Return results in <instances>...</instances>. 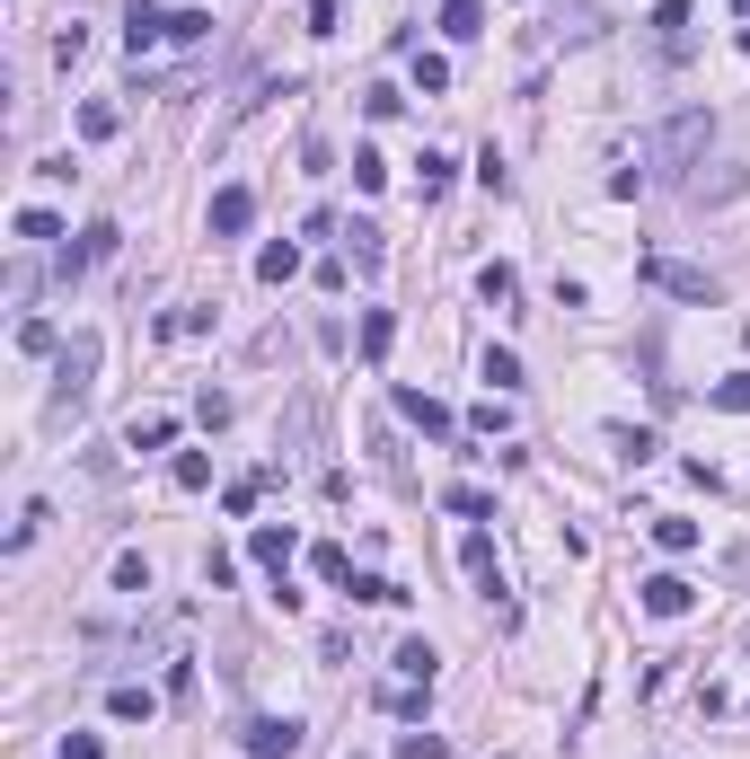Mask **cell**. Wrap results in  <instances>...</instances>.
Returning <instances> with one entry per match:
<instances>
[{
    "label": "cell",
    "mask_w": 750,
    "mask_h": 759,
    "mask_svg": "<svg viewBox=\"0 0 750 759\" xmlns=\"http://www.w3.org/2000/svg\"><path fill=\"white\" fill-rule=\"evenodd\" d=\"M388 345H397V318L388 309H363V363H388Z\"/></svg>",
    "instance_id": "e0dca14e"
},
{
    "label": "cell",
    "mask_w": 750,
    "mask_h": 759,
    "mask_svg": "<svg viewBox=\"0 0 750 759\" xmlns=\"http://www.w3.org/2000/svg\"><path fill=\"white\" fill-rule=\"evenodd\" d=\"M477 292H486V300H495V309H503V300H512L521 283H512V265H486V274H477Z\"/></svg>",
    "instance_id": "d6a6232c"
},
{
    "label": "cell",
    "mask_w": 750,
    "mask_h": 759,
    "mask_svg": "<svg viewBox=\"0 0 750 759\" xmlns=\"http://www.w3.org/2000/svg\"><path fill=\"white\" fill-rule=\"evenodd\" d=\"M159 36H168V9H159V0H125V45H132V62H141Z\"/></svg>",
    "instance_id": "ba28073f"
},
{
    "label": "cell",
    "mask_w": 750,
    "mask_h": 759,
    "mask_svg": "<svg viewBox=\"0 0 750 759\" xmlns=\"http://www.w3.org/2000/svg\"><path fill=\"white\" fill-rule=\"evenodd\" d=\"M168 36H177V45H204V36H213V9H177Z\"/></svg>",
    "instance_id": "4316f807"
},
{
    "label": "cell",
    "mask_w": 750,
    "mask_h": 759,
    "mask_svg": "<svg viewBox=\"0 0 750 759\" xmlns=\"http://www.w3.org/2000/svg\"><path fill=\"white\" fill-rule=\"evenodd\" d=\"M168 442H177V424H168V415H150V424H132V451H168Z\"/></svg>",
    "instance_id": "1f68e13d"
},
{
    "label": "cell",
    "mask_w": 750,
    "mask_h": 759,
    "mask_svg": "<svg viewBox=\"0 0 750 759\" xmlns=\"http://www.w3.org/2000/svg\"><path fill=\"white\" fill-rule=\"evenodd\" d=\"M415 186H424V204H433V195L451 186V159H442V150H424V177H415Z\"/></svg>",
    "instance_id": "d590c367"
},
{
    "label": "cell",
    "mask_w": 750,
    "mask_h": 759,
    "mask_svg": "<svg viewBox=\"0 0 750 759\" xmlns=\"http://www.w3.org/2000/svg\"><path fill=\"white\" fill-rule=\"evenodd\" d=\"M388 759H451V742H442V733H397Z\"/></svg>",
    "instance_id": "ffe728a7"
},
{
    "label": "cell",
    "mask_w": 750,
    "mask_h": 759,
    "mask_svg": "<svg viewBox=\"0 0 750 759\" xmlns=\"http://www.w3.org/2000/svg\"><path fill=\"white\" fill-rule=\"evenodd\" d=\"M292 274H300V248H292V239L256 248V283H292Z\"/></svg>",
    "instance_id": "2e32d148"
},
{
    "label": "cell",
    "mask_w": 750,
    "mask_h": 759,
    "mask_svg": "<svg viewBox=\"0 0 750 759\" xmlns=\"http://www.w3.org/2000/svg\"><path fill=\"white\" fill-rule=\"evenodd\" d=\"M635 601H644L653 619H689V601H698V592H689L680 574H644V583H635Z\"/></svg>",
    "instance_id": "8992f818"
},
{
    "label": "cell",
    "mask_w": 750,
    "mask_h": 759,
    "mask_svg": "<svg viewBox=\"0 0 750 759\" xmlns=\"http://www.w3.org/2000/svg\"><path fill=\"white\" fill-rule=\"evenodd\" d=\"M644 27H653V53H662V62H689V53H698V9H689V0H662Z\"/></svg>",
    "instance_id": "3957f363"
},
{
    "label": "cell",
    "mask_w": 750,
    "mask_h": 759,
    "mask_svg": "<svg viewBox=\"0 0 750 759\" xmlns=\"http://www.w3.org/2000/svg\"><path fill=\"white\" fill-rule=\"evenodd\" d=\"M460 565L477 574V592H486V601L503 592V565H495V539H486V530H468V539H460Z\"/></svg>",
    "instance_id": "30bf717a"
},
{
    "label": "cell",
    "mask_w": 750,
    "mask_h": 759,
    "mask_svg": "<svg viewBox=\"0 0 750 759\" xmlns=\"http://www.w3.org/2000/svg\"><path fill=\"white\" fill-rule=\"evenodd\" d=\"M116 592H150V556H141V548L116 556Z\"/></svg>",
    "instance_id": "d4e9b609"
},
{
    "label": "cell",
    "mask_w": 750,
    "mask_h": 759,
    "mask_svg": "<svg viewBox=\"0 0 750 759\" xmlns=\"http://www.w3.org/2000/svg\"><path fill=\"white\" fill-rule=\"evenodd\" d=\"M168 477H177L186 495H204V486H213V460H204V451H177V469H168Z\"/></svg>",
    "instance_id": "44dd1931"
},
{
    "label": "cell",
    "mask_w": 750,
    "mask_h": 759,
    "mask_svg": "<svg viewBox=\"0 0 750 759\" xmlns=\"http://www.w3.org/2000/svg\"><path fill=\"white\" fill-rule=\"evenodd\" d=\"M477 372H486L495 397H512V388H521V354H512V345H486V363H477Z\"/></svg>",
    "instance_id": "9a60e30c"
},
{
    "label": "cell",
    "mask_w": 750,
    "mask_h": 759,
    "mask_svg": "<svg viewBox=\"0 0 750 759\" xmlns=\"http://www.w3.org/2000/svg\"><path fill=\"white\" fill-rule=\"evenodd\" d=\"M354 186H363V195L388 186V159H379V150H354Z\"/></svg>",
    "instance_id": "4dcf8cb0"
},
{
    "label": "cell",
    "mask_w": 750,
    "mask_h": 759,
    "mask_svg": "<svg viewBox=\"0 0 750 759\" xmlns=\"http://www.w3.org/2000/svg\"><path fill=\"white\" fill-rule=\"evenodd\" d=\"M397 415H406L415 433H451V406H442V397H424V388H397Z\"/></svg>",
    "instance_id": "7c38bea8"
},
{
    "label": "cell",
    "mask_w": 750,
    "mask_h": 759,
    "mask_svg": "<svg viewBox=\"0 0 750 759\" xmlns=\"http://www.w3.org/2000/svg\"><path fill=\"white\" fill-rule=\"evenodd\" d=\"M116 132H125V116H116L107 98H89V107H80V141H116Z\"/></svg>",
    "instance_id": "d6986e66"
},
{
    "label": "cell",
    "mask_w": 750,
    "mask_h": 759,
    "mask_svg": "<svg viewBox=\"0 0 750 759\" xmlns=\"http://www.w3.org/2000/svg\"><path fill=\"white\" fill-rule=\"evenodd\" d=\"M18 345H27V354H62V327H53V318H27Z\"/></svg>",
    "instance_id": "f1b7e54d"
},
{
    "label": "cell",
    "mask_w": 750,
    "mask_h": 759,
    "mask_svg": "<svg viewBox=\"0 0 750 759\" xmlns=\"http://www.w3.org/2000/svg\"><path fill=\"white\" fill-rule=\"evenodd\" d=\"M53 759H107V742H98V733H62V751Z\"/></svg>",
    "instance_id": "74e56055"
},
{
    "label": "cell",
    "mask_w": 750,
    "mask_h": 759,
    "mask_svg": "<svg viewBox=\"0 0 750 759\" xmlns=\"http://www.w3.org/2000/svg\"><path fill=\"white\" fill-rule=\"evenodd\" d=\"M477 186H486V195H503V186H512V168H503V150H486V159H477Z\"/></svg>",
    "instance_id": "8d00e7d4"
},
{
    "label": "cell",
    "mask_w": 750,
    "mask_h": 759,
    "mask_svg": "<svg viewBox=\"0 0 750 759\" xmlns=\"http://www.w3.org/2000/svg\"><path fill=\"white\" fill-rule=\"evenodd\" d=\"M89 388H98V336H71L62 354H53V424H71L80 406H89Z\"/></svg>",
    "instance_id": "7a4b0ae2"
},
{
    "label": "cell",
    "mask_w": 750,
    "mask_h": 759,
    "mask_svg": "<svg viewBox=\"0 0 750 759\" xmlns=\"http://www.w3.org/2000/svg\"><path fill=\"white\" fill-rule=\"evenodd\" d=\"M644 283H653V292H671V300H707V309L724 300V283H716V274H698V265H671V256H644Z\"/></svg>",
    "instance_id": "277c9868"
},
{
    "label": "cell",
    "mask_w": 750,
    "mask_h": 759,
    "mask_svg": "<svg viewBox=\"0 0 750 759\" xmlns=\"http://www.w3.org/2000/svg\"><path fill=\"white\" fill-rule=\"evenodd\" d=\"M248 221H256V195L248 186H221V195H213V239H239Z\"/></svg>",
    "instance_id": "9c48e42d"
},
{
    "label": "cell",
    "mask_w": 750,
    "mask_h": 759,
    "mask_svg": "<svg viewBox=\"0 0 750 759\" xmlns=\"http://www.w3.org/2000/svg\"><path fill=\"white\" fill-rule=\"evenodd\" d=\"M107 716H116V724H150V716H159V698H150V689H116V698H107Z\"/></svg>",
    "instance_id": "ac0fdd59"
},
{
    "label": "cell",
    "mask_w": 750,
    "mask_h": 759,
    "mask_svg": "<svg viewBox=\"0 0 750 759\" xmlns=\"http://www.w3.org/2000/svg\"><path fill=\"white\" fill-rule=\"evenodd\" d=\"M707 406H733V415H742V406H750V372H733V379H707Z\"/></svg>",
    "instance_id": "484cf974"
},
{
    "label": "cell",
    "mask_w": 750,
    "mask_h": 759,
    "mask_svg": "<svg viewBox=\"0 0 750 759\" xmlns=\"http://www.w3.org/2000/svg\"><path fill=\"white\" fill-rule=\"evenodd\" d=\"M9 230H18V248H62V239H71V230H62V221H53L45 204H27V213H18Z\"/></svg>",
    "instance_id": "8fae6325"
},
{
    "label": "cell",
    "mask_w": 750,
    "mask_h": 759,
    "mask_svg": "<svg viewBox=\"0 0 750 759\" xmlns=\"http://www.w3.org/2000/svg\"><path fill=\"white\" fill-rule=\"evenodd\" d=\"M300 751V724L292 716H256L248 724V759H292Z\"/></svg>",
    "instance_id": "52a82bcc"
},
{
    "label": "cell",
    "mask_w": 750,
    "mask_h": 759,
    "mask_svg": "<svg viewBox=\"0 0 750 759\" xmlns=\"http://www.w3.org/2000/svg\"><path fill=\"white\" fill-rule=\"evenodd\" d=\"M653 539H662L671 556H689V548H698V521H680V512H662V521H653Z\"/></svg>",
    "instance_id": "7402d4cb"
},
{
    "label": "cell",
    "mask_w": 750,
    "mask_h": 759,
    "mask_svg": "<svg viewBox=\"0 0 750 759\" xmlns=\"http://www.w3.org/2000/svg\"><path fill=\"white\" fill-rule=\"evenodd\" d=\"M442 504L460 512V521H486V512H495V504H486V495H477V486H451V495H442Z\"/></svg>",
    "instance_id": "836d02e7"
},
{
    "label": "cell",
    "mask_w": 750,
    "mask_h": 759,
    "mask_svg": "<svg viewBox=\"0 0 750 759\" xmlns=\"http://www.w3.org/2000/svg\"><path fill=\"white\" fill-rule=\"evenodd\" d=\"M248 556H256V565H265V574H274V583H283V565H292V556H300V539H292V521H256Z\"/></svg>",
    "instance_id": "5b68a950"
},
{
    "label": "cell",
    "mask_w": 750,
    "mask_h": 759,
    "mask_svg": "<svg viewBox=\"0 0 750 759\" xmlns=\"http://www.w3.org/2000/svg\"><path fill=\"white\" fill-rule=\"evenodd\" d=\"M433 671H442V653H433L424 635H406V644H397V680H424V689H433Z\"/></svg>",
    "instance_id": "4fadbf2b"
},
{
    "label": "cell",
    "mask_w": 750,
    "mask_h": 759,
    "mask_svg": "<svg viewBox=\"0 0 750 759\" xmlns=\"http://www.w3.org/2000/svg\"><path fill=\"white\" fill-rule=\"evenodd\" d=\"M80 53H89V27H62V36H53V62H62V71H71V62H80Z\"/></svg>",
    "instance_id": "e575fe53"
},
{
    "label": "cell",
    "mask_w": 750,
    "mask_h": 759,
    "mask_svg": "<svg viewBox=\"0 0 750 759\" xmlns=\"http://www.w3.org/2000/svg\"><path fill=\"white\" fill-rule=\"evenodd\" d=\"M309 565H318V574H327V583H345V574H354V556H345V548H336V539H318V548H309Z\"/></svg>",
    "instance_id": "f546056e"
},
{
    "label": "cell",
    "mask_w": 750,
    "mask_h": 759,
    "mask_svg": "<svg viewBox=\"0 0 750 759\" xmlns=\"http://www.w3.org/2000/svg\"><path fill=\"white\" fill-rule=\"evenodd\" d=\"M707 141H716V116H707V107H680L671 125L653 132V150H644V168H653L662 186H689V168H707Z\"/></svg>",
    "instance_id": "6da1fadb"
},
{
    "label": "cell",
    "mask_w": 750,
    "mask_h": 759,
    "mask_svg": "<svg viewBox=\"0 0 750 759\" xmlns=\"http://www.w3.org/2000/svg\"><path fill=\"white\" fill-rule=\"evenodd\" d=\"M442 36H451V45L486 36V9H477V0H442Z\"/></svg>",
    "instance_id": "5bb4252c"
},
{
    "label": "cell",
    "mask_w": 750,
    "mask_h": 759,
    "mask_svg": "<svg viewBox=\"0 0 750 759\" xmlns=\"http://www.w3.org/2000/svg\"><path fill=\"white\" fill-rule=\"evenodd\" d=\"M415 89L442 98V89H451V62H442V53H415Z\"/></svg>",
    "instance_id": "83f0119b"
},
{
    "label": "cell",
    "mask_w": 750,
    "mask_h": 759,
    "mask_svg": "<svg viewBox=\"0 0 750 759\" xmlns=\"http://www.w3.org/2000/svg\"><path fill=\"white\" fill-rule=\"evenodd\" d=\"M345 248H354V265H363V274H379V256H388L372 221H354V230H345Z\"/></svg>",
    "instance_id": "603a6c76"
},
{
    "label": "cell",
    "mask_w": 750,
    "mask_h": 759,
    "mask_svg": "<svg viewBox=\"0 0 750 759\" xmlns=\"http://www.w3.org/2000/svg\"><path fill=\"white\" fill-rule=\"evenodd\" d=\"M345 592H354V601H379V610H397V601H406V592H397V583H379V574H345Z\"/></svg>",
    "instance_id": "cb8c5ba5"
}]
</instances>
